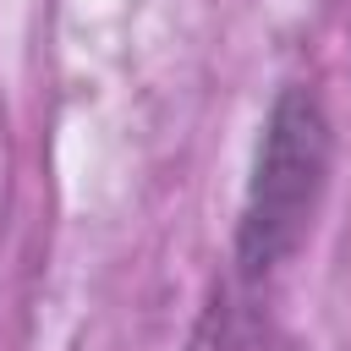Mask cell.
<instances>
[{"instance_id":"1","label":"cell","mask_w":351,"mask_h":351,"mask_svg":"<svg viewBox=\"0 0 351 351\" xmlns=\"http://www.w3.org/2000/svg\"><path fill=\"white\" fill-rule=\"evenodd\" d=\"M329 176V121L307 88H285L274 99V115L258 143L247 208H241V236H236V263L247 280L269 274L307 230L313 203Z\"/></svg>"}]
</instances>
